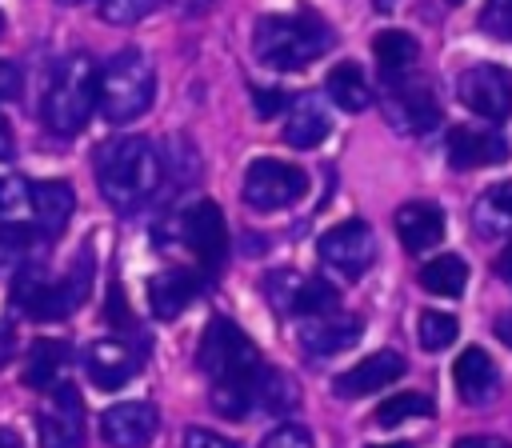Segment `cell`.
Here are the masks:
<instances>
[{"label": "cell", "instance_id": "6da1fadb", "mask_svg": "<svg viewBox=\"0 0 512 448\" xmlns=\"http://www.w3.org/2000/svg\"><path fill=\"white\" fill-rule=\"evenodd\" d=\"M92 172H96L104 200L112 208L128 212L156 196V188L164 180V156L148 136H116L96 148Z\"/></svg>", "mask_w": 512, "mask_h": 448}, {"label": "cell", "instance_id": "7a4b0ae2", "mask_svg": "<svg viewBox=\"0 0 512 448\" xmlns=\"http://www.w3.org/2000/svg\"><path fill=\"white\" fill-rule=\"evenodd\" d=\"M332 28L320 16L296 12V16H260L252 28V52L260 64L280 68V72H296L304 64H312L316 56H324L332 48Z\"/></svg>", "mask_w": 512, "mask_h": 448}, {"label": "cell", "instance_id": "3957f363", "mask_svg": "<svg viewBox=\"0 0 512 448\" xmlns=\"http://www.w3.org/2000/svg\"><path fill=\"white\" fill-rule=\"evenodd\" d=\"M156 68L140 48H120L96 72V108L108 124H128L152 108Z\"/></svg>", "mask_w": 512, "mask_h": 448}, {"label": "cell", "instance_id": "277c9868", "mask_svg": "<svg viewBox=\"0 0 512 448\" xmlns=\"http://www.w3.org/2000/svg\"><path fill=\"white\" fill-rule=\"evenodd\" d=\"M96 108V64L88 56H68L56 64L44 92V124L56 136H76Z\"/></svg>", "mask_w": 512, "mask_h": 448}, {"label": "cell", "instance_id": "5b68a950", "mask_svg": "<svg viewBox=\"0 0 512 448\" xmlns=\"http://www.w3.org/2000/svg\"><path fill=\"white\" fill-rule=\"evenodd\" d=\"M196 364L212 380H236V376H244V372H252L260 364V348H256V340L236 320L212 316L208 328H204V336H200Z\"/></svg>", "mask_w": 512, "mask_h": 448}, {"label": "cell", "instance_id": "8992f818", "mask_svg": "<svg viewBox=\"0 0 512 448\" xmlns=\"http://www.w3.org/2000/svg\"><path fill=\"white\" fill-rule=\"evenodd\" d=\"M308 192V172L288 164V160H272V156H260L244 168V184H240V196L248 208L256 212H280L288 204H296L300 196Z\"/></svg>", "mask_w": 512, "mask_h": 448}, {"label": "cell", "instance_id": "52a82bcc", "mask_svg": "<svg viewBox=\"0 0 512 448\" xmlns=\"http://www.w3.org/2000/svg\"><path fill=\"white\" fill-rule=\"evenodd\" d=\"M12 300L20 312H28L32 320H64L80 300H84V276L80 280H52L44 268H24L16 276Z\"/></svg>", "mask_w": 512, "mask_h": 448}, {"label": "cell", "instance_id": "ba28073f", "mask_svg": "<svg viewBox=\"0 0 512 448\" xmlns=\"http://www.w3.org/2000/svg\"><path fill=\"white\" fill-rule=\"evenodd\" d=\"M264 296L272 300V308L280 316H300V320H312V316H328L336 312L340 304V292L320 280V276H300V272H272L264 280Z\"/></svg>", "mask_w": 512, "mask_h": 448}, {"label": "cell", "instance_id": "9c48e42d", "mask_svg": "<svg viewBox=\"0 0 512 448\" xmlns=\"http://www.w3.org/2000/svg\"><path fill=\"white\" fill-rule=\"evenodd\" d=\"M36 436L40 448H84V404L68 380L44 392L36 412Z\"/></svg>", "mask_w": 512, "mask_h": 448}, {"label": "cell", "instance_id": "30bf717a", "mask_svg": "<svg viewBox=\"0 0 512 448\" xmlns=\"http://www.w3.org/2000/svg\"><path fill=\"white\" fill-rule=\"evenodd\" d=\"M180 236L184 244L192 248L196 264L216 276L224 268V256H228V228H224V212L212 204V200H192L184 212H180Z\"/></svg>", "mask_w": 512, "mask_h": 448}, {"label": "cell", "instance_id": "8fae6325", "mask_svg": "<svg viewBox=\"0 0 512 448\" xmlns=\"http://www.w3.org/2000/svg\"><path fill=\"white\" fill-rule=\"evenodd\" d=\"M316 252H320V260H324L328 268H336L340 276L356 280V276H364V272L372 268V260H376V236H372V228H368L364 220H344V224H336V228H328V232L320 236Z\"/></svg>", "mask_w": 512, "mask_h": 448}, {"label": "cell", "instance_id": "7c38bea8", "mask_svg": "<svg viewBox=\"0 0 512 448\" xmlns=\"http://www.w3.org/2000/svg\"><path fill=\"white\" fill-rule=\"evenodd\" d=\"M456 96L468 112L484 120H504L512 112V76L496 64H472L456 76Z\"/></svg>", "mask_w": 512, "mask_h": 448}, {"label": "cell", "instance_id": "4fadbf2b", "mask_svg": "<svg viewBox=\"0 0 512 448\" xmlns=\"http://www.w3.org/2000/svg\"><path fill=\"white\" fill-rule=\"evenodd\" d=\"M384 116L396 132H408V136H420V132H432L440 124V104L432 96L428 84H388V96H384Z\"/></svg>", "mask_w": 512, "mask_h": 448}, {"label": "cell", "instance_id": "5bb4252c", "mask_svg": "<svg viewBox=\"0 0 512 448\" xmlns=\"http://www.w3.org/2000/svg\"><path fill=\"white\" fill-rule=\"evenodd\" d=\"M404 356L392 352V348H380V352H368L364 360H356L352 368H344L336 380H332V392L340 400H360L368 392H380L384 384H396L404 376Z\"/></svg>", "mask_w": 512, "mask_h": 448}, {"label": "cell", "instance_id": "9a60e30c", "mask_svg": "<svg viewBox=\"0 0 512 448\" xmlns=\"http://www.w3.org/2000/svg\"><path fill=\"white\" fill-rule=\"evenodd\" d=\"M156 428H160V416L148 400H124L100 416V436L112 448H148Z\"/></svg>", "mask_w": 512, "mask_h": 448}, {"label": "cell", "instance_id": "2e32d148", "mask_svg": "<svg viewBox=\"0 0 512 448\" xmlns=\"http://www.w3.org/2000/svg\"><path fill=\"white\" fill-rule=\"evenodd\" d=\"M296 336H300V348H304L312 360H328V356H336V352H348V348L364 336V320H360V316H336V312H328V316L304 320Z\"/></svg>", "mask_w": 512, "mask_h": 448}, {"label": "cell", "instance_id": "e0dca14e", "mask_svg": "<svg viewBox=\"0 0 512 448\" xmlns=\"http://www.w3.org/2000/svg\"><path fill=\"white\" fill-rule=\"evenodd\" d=\"M84 372H88V380H92L96 388L116 392L120 384H128V380L140 372V360H136V352H132L128 344H120V340H92V344L84 348Z\"/></svg>", "mask_w": 512, "mask_h": 448}, {"label": "cell", "instance_id": "ac0fdd59", "mask_svg": "<svg viewBox=\"0 0 512 448\" xmlns=\"http://www.w3.org/2000/svg\"><path fill=\"white\" fill-rule=\"evenodd\" d=\"M508 160V140L492 128H452L448 132V164L452 168H492Z\"/></svg>", "mask_w": 512, "mask_h": 448}, {"label": "cell", "instance_id": "d6986e66", "mask_svg": "<svg viewBox=\"0 0 512 448\" xmlns=\"http://www.w3.org/2000/svg\"><path fill=\"white\" fill-rule=\"evenodd\" d=\"M328 132H332V120H328V112H324L320 96L300 92V96H292V100H288L280 136H284L292 148H316V144H324V140H328Z\"/></svg>", "mask_w": 512, "mask_h": 448}, {"label": "cell", "instance_id": "ffe728a7", "mask_svg": "<svg viewBox=\"0 0 512 448\" xmlns=\"http://www.w3.org/2000/svg\"><path fill=\"white\" fill-rule=\"evenodd\" d=\"M196 296H200V276L188 268H164L160 276L148 280V304L160 324L176 320L188 304H196Z\"/></svg>", "mask_w": 512, "mask_h": 448}, {"label": "cell", "instance_id": "44dd1931", "mask_svg": "<svg viewBox=\"0 0 512 448\" xmlns=\"http://www.w3.org/2000/svg\"><path fill=\"white\" fill-rule=\"evenodd\" d=\"M452 380H456V396L464 404H488L500 392V372L492 364V356L484 348H464L452 364Z\"/></svg>", "mask_w": 512, "mask_h": 448}, {"label": "cell", "instance_id": "7402d4cb", "mask_svg": "<svg viewBox=\"0 0 512 448\" xmlns=\"http://www.w3.org/2000/svg\"><path fill=\"white\" fill-rule=\"evenodd\" d=\"M396 236L400 244L416 256V252H428L444 240V212L440 204H428V200H412V204H400L396 208Z\"/></svg>", "mask_w": 512, "mask_h": 448}, {"label": "cell", "instance_id": "603a6c76", "mask_svg": "<svg viewBox=\"0 0 512 448\" xmlns=\"http://www.w3.org/2000/svg\"><path fill=\"white\" fill-rule=\"evenodd\" d=\"M76 208V192L68 180H32V212H36V232L48 240L56 236Z\"/></svg>", "mask_w": 512, "mask_h": 448}, {"label": "cell", "instance_id": "cb8c5ba5", "mask_svg": "<svg viewBox=\"0 0 512 448\" xmlns=\"http://www.w3.org/2000/svg\"><path fill=\"white\" fill-rule=\"evenodd\" d=\"M68 364H72V348L64 340H36L24 360V388H36V392L56 388L64 380Z\"/></svg>", "mask_w": 512, "mask_h": 448}, {"label": "cell", "instance_id": "d4e9b609", "mask_svg": "<svg viewBox=\"0 0 512 448\" xmlns=\"http://www.w3.org/2000/svg\"><path fill=\"white\" fill-rule=\"evenodd\" d=\"M252 404H256V416H284L300 404V388L288 372L260 364L252 372Z\"/></svg>", "mask_w": 512, "mask_h": 448}, {"label": "cell", "instance_id": "484cf974", "mask_svg": "<svg viewBox=\"0 0 512 448\" xmlns=\"http://www.w3.org/2000/svg\"><path fill=\"white\" fill-rule=\"evenodd\" d=\"M472 224L484 240L508 236L512 240V180H500L492 188H484L472 204Z\"/></svg>", "mask_w": 512, "mask_h": 448}, {"label": "cell", "instance_id": "4316f807", "mask_svg": "<svg viewBox=\"0 0 512 448\" xmlns=\"http://www.w3.org/2000/svg\"><path fill=\"white\" fill-rule=\"evenodd\" d=\"M372 56H376L380 76H384L388 84H400V80L412 72L416 56H420V44H416L408 32L388 28V32H380V36L372 40Z\"/></svg>", "mask_w": 512, "mask_h": 448}, {"label": "cell", "instance_id": "83f0119b", "mask_svg": "<svg viewBox=\"0 0 512 448\" xmlns=\"http://www.w3.org/2000/svg\"><path fill=\"white\" fill-rule=\"evenodd\" d=\"M0 228H20V232L40 236L36 232V212H32V180L0 176Z\"/></svg>", "mask_w": 512, "mask_h": 448}, {"label": "cell", "instance_id": "f1b7e54d", "mask_svg": "<svg viewBox=\"0 0 512 448\" xmlns=\"http://www.w3.org/2000/svg\"><path fill=\"white\" fill-rule=\"evenodd\" d=\"M324 92H328V100H332L336 108H344V112H364V108L372 104V88H368L360 64H352V60H348V64H336V68L328 72Z\"/></svg>", "mask_w": 512, "mask_h": 448}, {"label": "cell", "instance_id": "f546056e", "mask_svg": "<svg viewBox=\"0 0 512 448\" xmlns=\"http://www.w3.org/2000/svg\"><path fill=\"white\" fill-rule=\"evenodd\" d=\"M464 284H468V264L460 260V256H452V252H444V256H432L424 268H420V288L424 292H432V296H460L464 292Z\"/></svg>", "mask_w": 512, "mask_h": 448}, {"label": "cell", "instance_id": "4dcf8cb0", "mask_svg": "<svg viewBox=\"0 0 512 448\" xmlns=\"http://www.w3.org/2000/svg\"><path fill=\"white\" fill-rule=\"evenodd\" d=\"M412 416H432V400H428L424 392H396V396H388V400L372 412V420H376L380 428H396V424H404V420H412Z\"/></svg>", "mask_w": 512, "mask_h": 448}, {"label": "cell", "instance_id": "1f68e13d", "mask_svg": "<svg viewBox=\"0 0 512 448\" xmlns=\"http://www.w3.org/2000/svg\"><path fill=\"white\" fill-rule=\"evenodd\" d=\"M416 336H420V344L428 348V352H440V348H448L456 336H460V324H456V316H448V312H420V320H416Z\"/></svg>", "mask_w": 512, "mask_h": 448}, {"label": "cell", "instance_id": "d6a6232c", "mask_svg": "<svg viewBox=\"0 0 512 448\" xmlns=\"http://www.w3.org/2000/svg\"><path fill=\"white\" fill-rule=\"evenodd\" d=\"M480 32L512 44V0H484V8H480Z\"/></svg>", "mask_w": 512, "mask_h": 448}, {"label": "cell", "instance_id": "836d02e7", "mask_svg": "<svg viewBox=\"0 0 512 448\" xmlns=\"http://www.w3.org/2000/svg\"><path fill=\"white\" fill-rule=\"evenodd\" d=\"M160 0H100V16L108 24H136L144 20Z\"/></svg>", "mask_w": 512, "mask_h": 448}, {"label": "cell", "instance_id": "e575fe53", "mask_svg": "<svg viewBox=\"0 0 512 448\" xmlns=\"http://www.w3.org/2000/svg\"><path fill=\"white\" fill-rule=\"evenodd\" d=\"M260 448H312V436H308V428H300V424H280V428H272V432L264 436Z\"/></svg>", "mask_w": 512, "mask_h": 448}, {"label": "cell", "instance_id": "d590c367", "mask_svg": "<svg viewBox=\"0 0 512 448\" xmlns=\"http://www.w3.org/2000/svg\"><path fill=\"white\" fill-rule=\"evenodd\" d=\"M20 88H24V76H20V68H16L12 60H0V104L16 100V96H20Z\"/></svg>", "mask_w": 512, "mask_h": 448}, {"label": "cell", "instance_id": "8d00e7d4", "mask_svg": "<svg viewBox=\"0 0 512 448\" xmlns=\"http://www.w3.org/2000/svg\"><path fill=\"white\" fill-rule=\"evenodd\" d=\"M184 448H236L232 440H224L220 432H208V428H188L184 432Z\"/></svg>", "mask_w": 512, "mask_h": 448}, {"label": "cell", "instance_id": "74e56055", "mask_svg": "<svg viewBox=\"0 0 512 448\" xmlns=\"http://www.w3.org/2000/svg\"><path fill=\"white\" fill-rule=\"evenodd\" d=\"M288 92H276V88H268V92H256V112L260 116H272V112H280V108H288Z\"/></svg>", "mask_w": 512, "mask_h": 448}, {"label": "cell", "instance_id": "f35d334b", "mask_svg": "<svg viewBox=\"0 0 512 448\" xmlns=\"http://www.w3.org/2000/svg\"><path fill=\"white\" fill-rule=\"evenodd\" d=\"M12 348H16V332H12L8 320H0V364L12 360Z\"/></svg>", "mask_w": 512, "mask_h": 448}, {"label": "cell", "instance_id": "ab89813d", "mask_svg": "<svg viewBox=\"0 0 512 448\" xmlns=\"http://www.w3.org/2000/svg\"><path fill=\"white\" fill-rule=\"evenodd\" d=\"M496 276L504 280V284H512V240L500 248V256H496Z\"/></svg>", "mask_w": 512, "mask_h": 448}, {"label": "cell", "instance_id": "60d3db41", "mask_svg": "<svg viewBox=\"0 0 512 448\" xmlns=\"http://www.w3.org/2000/svg\"><path fill=\"white\" fill-rule=\"evenodd\" d=\"M456 448H508V444L496 440V436H460Z\"/></svg>", "mask_w": 512, "mask_h": 448}, {"label": "cell", "instance_id": "b9f144b4", "mask_svg": "<svg viewBox=\"0 0 512 448\" xmlns=\"http://www.w3.org/2000/svg\"><path fill=\"white\" fill-rule=\"evenodd\" d=\"M12 152H16V140H12V128H8V120L0 116V160H12Z\"/></svg>", "mask_w": 512, "mask_h": 448}, {"label": "cell", "instance_id": "7bdbcfd3", "mask_svg": "<svg viewBox=\"0 0 512 448\" xmlns=\"http://www.w3.org/2000/svg\"><path fill=\"white\" fill-rule=\"evenodd\" d=\"M496 336H500L504 344H512V308H508V312L496 320Z\"/></svg>", "mask_w": 512, "mask_h": 448}, {"label": "cell", "instance_id": "ee69618b", "mask_svg": "<svg viewBox=\"0 0 512 448\" xmlns=\"http://www.w3.org/2000/svg\"><path fill=\"white\" fill-rule=\"evenodd\" d=\"M0 448H24V444H20V436L12 428H0Z\"/></svg>", "mask_w": 512, "mask_h": 448}, {"label": "cell", "instance_id": "f6af8a7d", "mask_svg": "<svg viewBox=\"0 0 512 448\" xmlns=\"http://www.w3.org/2000/svg\"><path fill=\"white\" fill-rule=\"evenodd\" d=\"M376 8H380V12H392V8H396V0H376Z\"/></svg>", "mask_w": 512, "mask_h": 448}, {"label": "cell", "instance_id": "bcb514c9", "mask_svg": "<svg viewBox=\"0 0 512 448\" xmlns=\"http://www.w3.org/2000/svg\"><path fill=\"white\" fill-rule=\"evenodd\" d=\"M368 448H412V444H368Z\"/></svg>", "mask_w": 512, "mask_h": 448}, {"label": "cell", "instance_id": "7dc6e473", "mask_svg": "<svg viewBox=\"0 0 512 448\" xmlns=\"http://www.w3.org/2000/svg\"><path fill=\"white\" fill-rule=\"evenodd\" d=\"M4 24H8V20H4V12H0V32H4Z\"/></svg>", "mask_w": 512, "mask_h": 448}, {"label": "cell", "instance_id": "c3c4849f", "mask_svg": "<svg viewBox=\"0 0 512 448\" xmlns=\"http://www.w3.org/2000/svg\"><path fill=\"white\" fill-rule=\"evenodd\" d=\"M60 4H84V0H60Z\"/></svg>", "mask_w": 512, "mask_h": 448}, {"label": "cell", "instance_id": "681fc988", "mask_svg": "<svg viewBox=\"0 0 512 448\" xmlns=\"http://www.w3.org/2000/svg\"><path fill=\"white\" fill-rule=\"evenodd\" d=\"M448 4H460V0H448Z\"/></svg>", "mask_w": 512, "mask_h": 448}]
</instances>
